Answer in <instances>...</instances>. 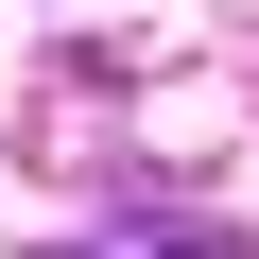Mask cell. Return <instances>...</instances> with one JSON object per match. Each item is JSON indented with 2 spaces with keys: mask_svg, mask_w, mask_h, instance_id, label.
Masks as SVG:
<instances>
[{
  "mask_svg": "<svg viewBox=\"0 0 259 259\" xmlns=\"http://www.w3.org/2000/svg\"><path fill=\"white\" fill-rule=\"evenodd\" d=\"M52 259H259L242 225H190V207H121L104 242H52Z\"/></svg>",
  "mask_w": 259,
  "mask_h": 259,
  "instance_id": "1",
  "label": "cell"
}]
</instances>
